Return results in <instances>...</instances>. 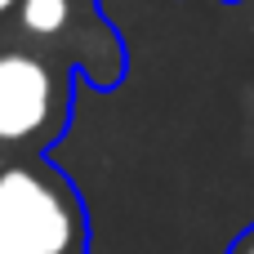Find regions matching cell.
Wrapping results in <instances>:
<instances>
[{"mask_svg":"<svg viewBox=\"0 0 254 254\" xmlns=\"http://www.w3.org/2000/svg\"><path fill=\"white\" fill-rule=\"evenodd\" d=\"M228 254H254V219H250V228H246V232L228 246Z\"/></svg>","mask_w":254,"mask_h":254,"instance_id":"4","label":"cell"},{"mask_svg":"<svg viewBox=\"0 0 254 254\" xmlns=\"http://www.w3.org/2000/svg\"><path fill=\"white\" fill-rule=\"evenodd\" d=\"M18 22L36 40L63 36L71 22V0H18Z\"/></svg>","mask_w":254,"mask_h":254,"instance_id":"3","label":"cell"},{"mask_svg":"<svg viewBox=\"0 0 254 254\" xmlns=\"http://www.w3.org/2000/svg\"><path fill=\"white\" fill-rule=\"evenodd\" d=\"M0 254H36V250H27V246H13V241H0Z\"/></svg>","mask_w":254,"mask_h":254,"instance_id":"5","label":"cell"},{"mask_svg":"<svg viewBox=\"0 0 254 254\" xmlns=\"http://www.w3.org/2000/svg\"><path fill=\"white\" fill-rule=\"evenodd\" d=\"M63 112L58 76L45 58L9 49L0 54V143L40 138Z\"/></svg>","mask_w":254,"mask_h":254,"instance_id":"2","label":"cell"},{"mask_svg":"<svg viewBox=\"0 0 254 254\" xmlns=\"http://www.w3.org/2000/svg\"><path fill=\"white\" fill-rule=\"evenodd\" d=\"M9 9H18V0H0V18H4Z\"/></svg>","mask_w":254,"mask_h":254,"instance_id":"6","label":"cell"},{"mask_svg":"<svg viewBox=\"0 0 254 254\" xmlns=\"http://www.w3.org/2000/svg\"><path fill=\"white\" fill-rule=\"evenodd\" d=\"M0 241L36 254H80L85 223L76 196L31 165L0 170Z\"/></svg>","mask_w":254,"mask_h":254,"instance_id":"1","label":"cell"}]
</instances>
